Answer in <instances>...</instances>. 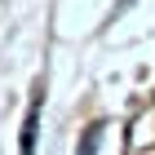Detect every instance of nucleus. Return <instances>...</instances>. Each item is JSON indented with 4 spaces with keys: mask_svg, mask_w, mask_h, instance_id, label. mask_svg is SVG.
I'll return each mask as SVG.
<instances>
[{
    "mask_svg": "<svg viewBox=\"0 0 155 155\" xmlns=\"http://www.w3.org/2000/svg\"><path fill=\"white\" fill-rule=\"evenodd\" d=\"M22 155H36V107L27 115V129H22Z\"/></svg>",
    "mask_w": 155,
    "mask_h": 155,
    "instance_id": "obj_1",
    "label": "nucleus"
}]
</instances>
